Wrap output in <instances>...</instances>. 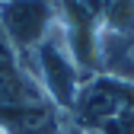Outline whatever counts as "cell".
Returning a JSON list of instances; mask_svg holds the SVG:
<instances>
[{
	"mask_svg": "<svg viewBox=\"0 0 134 134\" xmlns=\"http://www.w3.org/2000/svg\"><path fill=\"white\" fill-rule=\"evenodd\" d=\"M70 112L77 115L80 125H86V131H99L109 121L134 112V83L112 74H90Z\"/></svg>",
	"mask_w": 134,
	"mask_h": 134,
	"instance_id": "obj_2",
	"label": "cell"
},
{
	"mask_svg": "<svg viewBox=\"0 0 134 134\" xmlns=\"http://www.w3.org/2000/svg\"><path fill=\"white\" fill-rule=\"evenodd\" d=\"M23 64L32 70V77L38 80V86H42L45 99L51 105H58L61 112L74 109V99H77V93L83 86V80H86V74H83L80 64L74 61L70 42H67V32H64V19L48 32V38L35 51L23 54Z\"/></svg>",
	"mask_w": 134,
	"mask_h": 134,
	"instance_id": "obj_1",
	"label": "cell"
},
{
	"mask_svg": "<svg viewBox=\"0 0 134 134\" xmlns=\"http://www.w3.org/2000/svg\"><path fill=\"white\" fill-rule=\"evenodd\" d=\"M61 23V0H0V35L16 54H29Z\"/></svg>",
	"mask_w": 134,
	"mask_h": 134,
	"instance_id": "obj_3",
	"label": "cell"
}]
</instances>
